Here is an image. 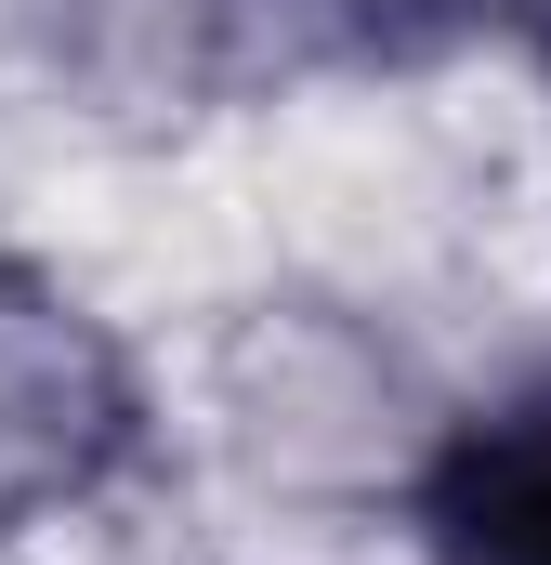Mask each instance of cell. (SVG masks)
Instances as JSON below:
<instances>
[{
	"label": "cell",
	"mask_w": 551,
	"mask_h": 565,
	"mask_svg": "<svg viewBox=\"0 0 551 565\" xmlns=\"http://www.w3.org/2000/svg\"><path fill=\"white\" fill-rule=\"evenodd\" d=\"M499 26H512V40H526V53L551 66V0H499Z\"/></svg>",
	"instance_id": "cell-4"
},
{
	"label": "cell",
	"mask_w": 551,
	"mask_h": 565,
	"mask_svg": "<svg viewBox=\"0 0 551 565\" xmlns=\"http://www.w3.org/2000/svg\"><path fill=\"white\" fill-rule=\"evenodd\" d=\"M420 553L433 565H551V382L433 434V460H420Z\"/></svg>",
	"instance_id": "cell-2"
},
{
	"label": "cell",
	"mask_w": 551,
	"mask_h": 565,
	"mask_svg": "<svg viewBox=\"0 0 551 565\" xmlns=\"http://www.w3.org/2000/svg\"><path fill=\"white\" fill-rule=\"evenodd\" d=\"M144 447V382L79 289L0 264V540L93 513Z\"/></svg>",
	"instance_id": "cell-1"
},
{
	"label": "cell",
	"mask_w": 551,
	"mask_h": 565,
	"mask_svg": "<svg viewBox=\"0 0 551 565\" xmlns=\"http://www.w3.org/2000/svg\"><path fill=\"white\" fill-rule=\"evenodd\" d=\"M263 13L289 40L342 53V66H433V53L499 26V0H263Z\"/></svg>",
	"instance_id": "cell-3"
}]
</instances>
